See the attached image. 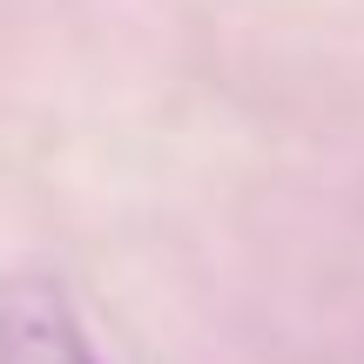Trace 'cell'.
<instances>
[{
    "label": "cell",
    "mask_w": 364,
    "mask_h": 364,
    "mask_svg": "<svg viewBox=\"0 0 364 364\" xmlns=\"http://www.w3.org/2000/svg\"><path fill=\"white\" fill-rule=\"evenodd\" d=\"M0 364H108L95 331L81 324L75 297L48 270L0 277Z\"/></svg>",
    "instance_id": "cell-1"
}]
</instances>
